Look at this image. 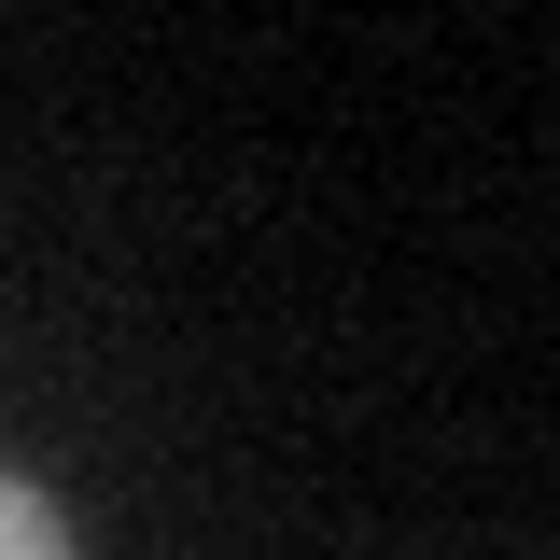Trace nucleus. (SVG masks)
Segmentation results:
<instances>
[{
	"label": "nucleus",
	"mask_w": 560,
	"mask_h": 560,
	"mask_svg": "<svg viewBox=\"0 0 560 560\" xmlns=\"http://www.w3.org/2000/svg\"><path fill=\"white\" fill-rule=\"evenodd\" d=\"M0 560H70V518L28 477H0Z\"/></svg>",
	"instance_id": "f257e3e1"
}]
</instances>
